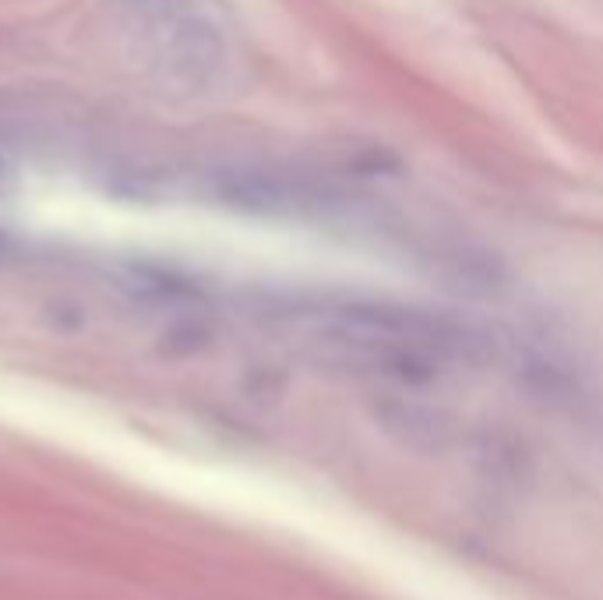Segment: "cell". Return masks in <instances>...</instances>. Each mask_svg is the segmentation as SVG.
Wrapping results in <instances>:
<instances>
[{
  "label": "cell",
  "instance_id": "1",
  "mask_svg": "<svg viewBox=\"0 0 603 600\" xmlns=\"http://www.w3.org/2000/svg\"><path fill=\"white\" fill-rule=\"evenodd\" d=\"M290 322L325 364L367 375H431L469 346L466 329L448 315L392 300H314L293 311Z\"/></svg>",
  "mask_w": 603,
  "mask_h": 600
},
{
  "label": "cell",
  "instance_id": "2",
  "mask_svg": "<svg viewBox=\"0 0 603 600\" xmlns=\"http://www.w3.org/2000/svg\"><path fill=\"white\" fill-rule=\"evenodd\" d=\"M124 32L166 89L216 92L237 60L230 15L219 0H124Z\"/></svg>",
  "mask_w": 603,
  "mask_h": 600
}]
</instances>
